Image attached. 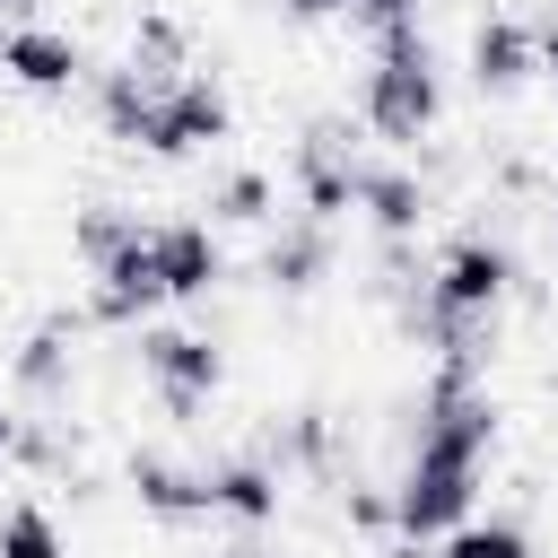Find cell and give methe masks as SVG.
Here are the masks:
<instances>
[{
	"mask_svg": "<svg viewBox=\"0 0 558 558\" xmlns=\"http://www.w3.org/2000/svg\"><path fill=\"white\" fill-rule=\"evenodd\" d=\"M0 78L26 96H70L87 78V52L61 26H0Z\"/></svg>",
	"mask_w": 558,
	"mask_h": 558,
	"instance_id": "cell-6",
	"label": "cell"
},
{
	"mask_svg": "<svg viewBox=\"0 0 558 558\" xmlns=\"http://www.w3.org/2000/svg\"><path fill=\"white\" fill-rule=\"evenodd\" d=\"M427 549H436V558H532V532H523V514H462V523L436 532Z\"/></svg>",
	"mask_w": 558,
	"mask_h": 558,
	"instance_id": "cell-15",
	"label": "cell"
},
{
	"mask_svg": "<svg viewBox=\"0 0 558 558\" xmlns=\"http://www.w3.org/2000/svg\"><path fill=\"white\" fill-rule=\"evenodd\" d=\"M227 131H235L227 87H218V78H201V70H183V78L157 96V113H148V140H140V148L174 166V157H192V148H218Z\"/></svg>",
	"mask_w": 558,
	"mask_h": 558,
	"instance_id": "cell-3",
	"label": "cell"
},
{
	"mask_svg": "<svg viewBox=\"0 0 558 558\" xmlns=\"http://www.w3.org/2000/svg\"><path fill=\"white\" fill-rule=\"evenodd\" d=\"M148 253H157V288H166V305H192V296H209V288L227 279V253H218V235H209L201 218L148 227Z\"/></svg>",
	"mask_w": 558,
	"mask_h": 558,
	"instance_id": "cell-8",
	"label": "cell"
},
{
	"mask_svg": "<svg viewBox=\"0 0 558 558\" xmlns=\"http://www.w3.org/2000/svg\"><path fill=\"white\" fill-rule=\"evenodd\" d=\"M17 9H26V0H0V17H17Z\"/></svg>",
	"mask_w": 558,
	"mask_h": 558,
	"instance_id": "cell-27",
	"label": "cell"
},
{
	"mask_svg": "<svg viewBox=\"0 0 558 558\" xmlns=\"http://www.w3.org/2000/svg\"><path fill=\"white\" fill-rule=\"evenodd\" d=\"M140 375L157 384V401L174 418H201L227 384V357L209 331H174V323H140Z\"/></svg>",
	"mask_w": 558,
	"mask_h": 558,
	"instance_id": "cell-2",
	"label": "cell"
},
{
	"mask_svg": "<svg viewBox=\"0 0 558 558\" xmlns=\"http://www.w3.org/2000/svg\"><path fill=\"white\" fill-rule=\"evenodd\" d=\"M349 174H357V148H349V122H305L296 140V218H340L349 209Z\"/></svg>",
	"mask_w": 558,
	"mask_h": 558,
	"instance_id": "cell-7",
	"label": "cell"
},
{
	"mask_svg": "<svg viewBox=\"0 0 558 558\" xmlns=\"http://www.w3.org/2000/svg\"><path fill=\"white\" fill-rule=\"evenodd\" d=\"M349 209H366L375 235H418V227H427V183H418L410 166H375V157H357V174H349Z\"/></svg>",
	"mask_w": 558,
	"mask_h": 558,
	"instance_id": "cell-10",
	"label": "cell"
},
{
	"mask_svg": "<svg viewBox=\"0 0 558 558\" xmlns=\"http://www.w3.org/2000/svg\"><path fill=\"white\" fill-rule=\"evenodd\" d=\"M0 558H70V541H61L52 506H35V497L0 506Z\"/></svg>",
	"mask_w": 558,
	"mask_h": 558,
	"instance_id": "cell-17",
	"label": "cell"
},
{
	"mask_svg": "<svg viewBox=\"0 0 558 558\" xmlns=\"http://www.w3.org/2000/svg\"><path fill=\"white\" fill-rule=\"evenodd\" d=\"M270 209H279V183L262 166H235V174L209 183V218H227V227H262Z\"/></svg>",
	"mask_w": 558,
	"mask_h": 558,
	"instance_id": "cell-16",
	"label": "cell"
},
{
	"mask_svg": "<svg viewBox=\"0 0 558 558\" xmlns=\"http://www.w3.org/2000/svg\"><path fill=\"white\" fill-rule=\"evenodd\" d=\"M87 331V314H44L17 349H9V384H17V401H35V410H52V401H70V384H78V357H70V340Z\"/></svg>",
	"mask_w": 558,
	"mask_h": 558,
	"instance_id": "cell-5",
	"label": "cell"
},
{
	"mask_svg": "<svg viewBox=\"0 0 558 558\" xmlns=\"http://www.w3.org/2000/svg\"><path fill=\"white\" fill-rule=\"evenodd\" d=\"M357 122H366L384 148H418V140H436V122H445V70H436L418 17L375 35L366 87H357Z\"/></svg>",
	"mask_w": 558,
	"mask_h": 558,
	"instance_id": "cell-1",
	"label": "cell"
},
{
	"mask_svg": "<svg viewBox=\"0 0 558 558\" xmlns=\"http://www.w3.org/2000/svg\"><path fill=\"white\" fill-rule=\"evenodd\" d=\"M340 506H349L357 532H392V497L384 488H340Z\"/></svg>",
	"mask_w": 558,
	"mask_h": 558,
	"instance_id": "cell-21",
	"label": "cell"
},
{
	"mask_svg": "<svg viewBox=\"0 0 558 558\" xmlns=\"http://www.w3.org/2000/svg\"><path fill=\"white\" fill-rule=\"evenodd\" d=\"M541 70H549V87H558V26H541Z\"/></svg>",
	"mask_w": 558,
	"mask_h": 558,
	"instance_id": "cell-24",
	"label": "cell"
},
{
	"mask_svg": "<svg viewBox=\"0 0 558 558\" xmlns=\"http://www.w3.org/2000/svg\"><path fill=\"white\" fill-rule=\"evenodd\" d=\"M262 462H270V471H331V418H323V410H288V418H270Z\"/></svg>",
	"mask_w": 558,
	"mask_h": 558,
	"instance_id": "cell-14",
	"label": "cell"
},
{
	"mask_svg": "<svg viewBox=\"0 0 558 558\" xmlns=\"http://www.w3.org/2000/svg\"><path fill=\"white\" fill-rule=\"evenodd\" d=\"M131 61H140V70H174V61H183V26H174V17H140Z\"/></svg>",
	"mask_w": 558,
	"mask_h": 558,
	"instance_id": "cell-20",
	"label": "cell"
},
{
	"mask_svg": "<svg viewBox=\"0 0 558 558\" xmlns=\"http://www.w3.org/2000/svg\"><path fill=\"white\" fill-rule=\"evenodd\" d=\"M532 70H541V35L523 17H480L471 26V87L480 96H514Z\"/></svg>",
	"mask_w": 558,
	"mask_h": 558,
	"instance_id": "cell-9",
	"label": "cell"
},
{
	"mask_svg": "<svg viewBox=\"0 0 558 558\" xmlns=\"http://www.w3.org/2000/svg\"><path fill=\"white\" fill-rule=\"evenodd\" d=\"M392 558H436V549H427V541H401V549H392Z\"/></svg>",
	"mask_w": 558,
	"mask_h": 558,
	"instance_id": "cell-26",
	"label": "cell"
},
{
	"mask_svg": "<svg viewBox=\"0 0 558 558\" xmlns=\"http://www.w3.org/2000/svg\"><path fill=\"white\" fill-rule=\"evenodd\" d=\"M418 288H427L445 314H497V305H506V288H514V253H506L497 235H453Z\"/></svg>",
	"mask_w": 558,
	"mask_h": 558,
	"instance_id": "cell-4",
	"label": "cell"
},
{
	"mask_svg": "<svg viewBox=\"0 0 558 558\" xmlns=\"http://www.w3.org/2000/svg\"><path fill=\"white\" fill-rule=\"evenodd\" d=\"M349 17H357L366 35H384V26H410V17H418V0H349Z\"/></svg>",
	"mask_w": 558,
	"mask_h": 558,
	"instance_id": "cell-22",
	"label": "cell"
},
{
	"mask_svg": "<svg viewBox=\"0 0 558 558\" xmlns=\"http://www.w3.org/2000/svg\"><path fill=\"white\" fill-rule=\"evenodd\" d=\"M331 262H340L331 227H323V218H288V227L262 244V288L305 296V288H323V279H331Z\"/></svg>",
	"mask_w": 558,
	"mask_h": 558,
	"instance_id": "cell-11",
	"label": "cell"
},
{
	"mask_svg": "<svg viewBox=\"0 0 558 558\" xmlns=\"http://www.w3.org/2000/svg\"><path fill=\"white\" fill-rule=\"evenodd\" d=\"M288 17H349V0H288Z\"/></svg>",
	"mask_w": 558,
	"mask_h": 558,
	"instance_id": "cell-23",
	"label": "cell"
},
{
	"mask_svg": "<svg viewBox=\"0 0 558 558\" xmlns=\"http://www.w3.org/2000/svg\"><path fill=\"white\" fill-rule=\"evenodd\" d=\"M131 497L157 514V523H201L209 514V471H183L166 453H131Z\"/></svg>",
	"mask_w": 558,
	"mask_h": 558,
	"instance_id": "cell-13",
	"label": "cell"
},
{
	"mask_svg": "<svg viewBox=\"0 0 558 558\" xmlns=\"http://www.w3.org/2000/svg\"><path fill=\"white\" fill-rule=\"evenodd\" d=\"M131 235H140V218H131V209H113V201H96V209H78V218H70V253H78L87 270H96L105 253H122Z\"/></svg>",
	"mask_w": 558,
	"mask_h": 558,
	"instance_id": "cell-18",
	"label": "cell"
},
{
	"mask_svg": "<svg viewBox=\"0 0 558 558\" xmlns=\"http://www.w3.org/2000/svg\"><path fill=\"white\" fill-rule=\"evenodd\" d=\"M218 558H262V541H253V532H244V541H227V549H218Z\"/></svg>",
	"mask_w": 558,
	"mask_h": 558,
	"instance_id": "cell-25",
	"label": "cell"
},
{
	"mask_svg": "<svg viewBox=\"0 0 558 558\" xmlns=\"http://www.w3.org/2000/svg\"><path fill=\"white\" fill-rule=\"evenodd\" d=\"M9 462H17V471H70V480H87V471H78V445H70L61 427H44V418H17Z\"/></svg>",
	"mask_w": 558,
	"mask_h": 558,
	"instance_id": "cell-19",
	"label": "cell"
},
{
	"mask_svg": "<svg viewBox=\"0 0 558 558\" xmlns=\"http://www.w3.org/2000/svg\"><path fill=\"white\" fill-rule=\"evenodd\" d=\"M209 514H227L235 532L279 523V471H270L262 453H227V462H209Z\"/></svg>",
	"mask_w": 558,
	"mask_h": 558,
	"instance_id": "cell-12",
	"label": "cell"
}]
</instances>
